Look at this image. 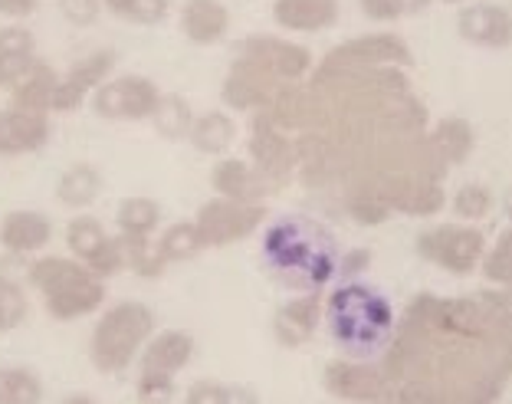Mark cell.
<instances>
[{
  "instance_id": "30bf717a",
  "label": "cell",
  "mask_w": 512,
  "mask_h": 404,
  "mask_svg": "<svg viewBox=\"0 0 512 404\" xmlns=\"http://www.w3.org/2000/svg\"><path fill=\"white\" fill-rule=\"evenodd\" d=\"M161 99L158 86L145 76H122L112 79V83H102L92 96V109L102 119H151Z\"/></svg>"
},
{
  "instance_id": "bcb514c9",
  "label": "cell",
  "mask_w": 512,
  "mask_h": 404,
  "mask_svg": "<svg viewBox=\"0 0 512 404\" xmlns=\"http://www.w3.org/2000/svg\"><path fill=\"white\" fill-rule=\"evenodd\" d=\"M430 0H404V14H424Z\"/></svg>"
},
{
  "instance_id": "cb8c5ba5",
  "label": "cell",
  "mask_w": 512,
  "mask_h": 404,
  "mask_svg": "<svg viewBox=\"0 0 512 404\" xmlns=\"http://www.w3.org/2000/svg\"><path fill=\"white\" fill-rule=\"evenodd\" d=\"M194 355V339L188 332H161V336L151 339V345L142 355V368L148 372H181L184 365L191 362Z\"/></svg>"
},
{
  "instance_id": "60d3db41",
  "label": "cell",
  "mask_w": 512,
  "mask_h": 404,
  "mask_svg": "<svg viewBox=\"0 0 512 404\" xmlns=\"http://www.w3.org/2000/svg\"><path fill=\"white\" fill-rule=\"evenodd\" d=\"M486 299V306L493 309L496 319L512 332V286H499V290H483L480 293Z\"/></svg>"
},
{
  "instance_id": "ffe728a7",
  "label": "cell",
  "mask_w": 512,
  "mask_h": 404,
  "mask_svg": "<svg viewBox=\"0 0 512 404\" xmlns=\"http://www.w3.org/2000/svg\"><path fill=\"white\" fill-rule=\"evenodd\" d=\"M230 27V10L220 0H184L181 7V30L197 46H211L224 40Z\"/></svg>"
},
{
  "instance_id": "d6986e66",
  "label": "cell",
  "mask_w": 512,
  "mask_h": 404,
  "mask_svg": "<svg viewBox=\"0 0 512 404\" xmlns=\"http://www.w3.org/2000/svg\"><path fill=\"white\" fill-rule=\"evenodd\" d=\"M339 0H276L273 20L283 30L319 33L339 23Z\"/></svg>"
},
{
  "instance_id": "8d00e7d4",
  "label": "cell",
  "mask_w": 512,
  "mask_h": 404,
  "mask_svg": "<svg viewBox=\"0 0 512 404\" xmlns=\"http://www.w3.org/2000/svg\"><path fill=\"white\" fill-rule=\"evenodd\" d=\"M23 316H27V296H23V286H0V332L20 326Z\"/></svg>"
},
{
  "instance_id": "7bdbcfd3",
  "label": "cell",
  "mask_w": 512,
  "mask_h": 404,
  "mask_svg": "<svg viewBox=\"0 0 512 404\" xmlns=\"http://www.w3.org/2000/svg\"><path fill=\"white\" fill-rule=\"evenodd\" d=\"M362 10L371 20H398L404 17V0H362Z\"/></svg>"
},
{
  "instance_id": "4fadbf2b",
  "label": "cell",
  "mask_w": 512,
  "mask_h": 404,
  "mask_svg": "<svg viewBox=\"0 0 512 404\" xmlns=\"http://www.w3.org/2000/svg\"><path fill=\"white\" fill-rule=\"evenodd\" d=\"M283 86H289V83L234 60L230 76L224 79V102L230 109H240V112H260L279 96Z\"/></svg>"
},
{
  "instance_id": "ee69618b",
  "label": "cell",
  "mask_w": 512,
  "mask_h": 404,
  "mask_svg": "<svg viewBox=\"0 0 512 404\" xmlns=\"http://www.w3.org/2000/svg\"><path fill=\"white\" fill-rule=\"evenodd\" d=\"M371 263V253L368 250H352L345 253V257H339V273L335 276H345V280H355L358 273H365Z\"/></svg>"
},
{
  "instance_id": "d4e9b609",
  "label": "cell",
  "mask_w": 512,
  "mask_h": 404,
  "mask_svg": "<svg viewBox=\"0 0 512 404\" xmlns=\"http://www.w3.org/2000/svg\"><path fill=\"white\" fill-rule=\"evenodd\" d=\"M234 135H237V125L230 115L224 112H204V115H197L194 125H191V145L197 148V152H204V155H220V152H227L230 142H234Z\"/></svg>"
},
{
  "instance_id": "e0dca14e",
  "label": "cell",
  "mask_w": 512,
  "mask_h": 404,
  "mask_svg": "<svg viewBox=\"0 0 512 404\" xmlns=\"http://www.w3.org/2000/svg\"><path fill=\"white\" fill-rule=\"evenodd\" d=\"M211 184L220 198H234V201H253V204H263V198H270L276 191L273 181H266L260 171L247 161L240 158H227L220 161L211 175Z\"/></svg>"
},
{
  "instance_id": "5b68a950",
  "label": "cell",
  "mask_w": 512,
  "mask_h": 404,
  "mask_svg": "<svg viewBox=\"0 0 512 404\" xmlns=\"http://www.w3.org/2000/svg\"><path fill=\"white\" fill-rule=\"evenodd\" d=\"M151 329H155V313L142 303H119L112 306L106 316L99 319V326L92 329V365L99 372H125L128 362L135 359V352L148 342Z\"/></svg>"
},
{
  "instance_id": "1f68e13d",
  "label": "cell",
  "mask_w": 512,
  "mask_h": 404,
  "mask_svg": "<svg viewBox=\"0 0 512 404\" xmlns=\"http://www.w3.org/2000/svg\"><path fill=\"white\" fill-rule=\"evenodd\" d=\"M483 276L496 286H512V227L503 230L493 250L483 253Z\"/></svg>"
},
{
  "instance_id": "4dcf8cb0",
  "label": "cell",
  "mask_w": 512,
  "mask_h": 404,
  "mask_svg": "<svg viewBox=\"0 0 512 404\" xmlns=\"http://www.w3.org/2000/svg\"><path fill=\"white\" fill-rule=\"evenodd\" d=\"M106 240H109V237H106V230H102V224L96 221V217H76V221L66 227V244H69V250H73L83 263H86L102 244H106Z\"/></svg>"
},
{
  "instance_id": "484cf974",
  "label": "cell",
  "mask_w": 512,
  "mask_h": 404,
  "mask_svg": "<svg viewBox=\"0 0 512 404\" xmlns=\"http://www.w3.org/2000/svg\"><path fill=\"white\" fill-rule=\"evenodd\" d=\"M102 191V175L92 165H73L56 184V194L66 207H86Z\"/></svg>"
},
{
  "instance_id": "74e56055",
  "label": "cell",
  "mask_w": 512,
  "mask_h": 404,
  "mask_svg": "<svg viewBox=\"0 0 512 404\" xmlns=\"http://www.w3.org/2000/svg\"><path fill=\"white\" fill-rule=\"evenodd\" d=\"M0 56H10V60H33V33L23 27H4L0 30Z\"/></svg>"
},
{
  "instance_id": "f35d334b",
  "label": "cell",
  "mask_w": 512,
  "mask_h": 404,
  "mask_svg": "<svg viewBox=\"0 0 512 404\" xmlns=\"http://www.w3.org/2000/svg\"><path fill=\"white\" fill-rule=\"evenodd\" d=\"M171 395H174V382L168 372H148V368H142V378H138V398L168 401Z\"/></svg>"
},
{
  "instance_id": "f6af8a7d",
  "label": "cell",
  "mask_w": 512,
  "mask_h": 404,
  "mask_svg": "<svg viewBox=\"0 0 512 404\" xmlns=\"http://www.w3.org/2000/svg\"><path fill=\"white\" fill-rule=\"evenodd\" d=\"M37 7V0H0V14H10V17H23Z\"/></svg>"
},
{
  "instance_id": "f546056e",
  "label": "cell",
  "mask_w": 512,
  "mask_h": 404,
  "mask_svg": "<svg viewBox=\"0 0 512 404\" xmlns=\"http://www.w3.org/2000/svg\"><path fill=\"white\" fill-rule=\"evenodd\" d=\"M40 378L27 368H0V404H37Z\"/></svg>"
},
{
  "instance_id": "7dc6e473",
  "label": "cell",
  "mask_w": 512,
  "mask_h": 404,
  "mask_svg": "<svg viewBox=\"0 0 512 404\" xmlns=\"http://www.w3.org/2000/svg\"><path fill=\"white\" fill-rule=\"evenodd\" d=\"M503 211H506V217H509V221H512V188L503 194Z\"/></svg>"
},
{
  "instance_id": "4316f807",
  "label": "cell",
  "mask_w": 512,
  "mask_h": 404,
  "mask_svg": "<svg viewBox=\"0 0 512 404\" xmlns=\"http://www.w3.org/2000/svg\"><path fill=\"white\" fill-rule=\"evenodd\" d=\"M151 122H155V129L165 135V138L178 142V138H188L191 135L194 112L188 106V99H181V96H161L155 112H151Z\"/></svg>"
},
{
  "instance_id": "d6a6232c",
  "label": "cell",
  "mask_w": 512,
  "mask_h": 404,
  "mask_svg": "<svg viewBox=\"0 0 512 404\" xmlns=\"http://www.w3.org/2000/svg\"><path fill=\"white\" fill-rule=\"evenodd\" d=\"M453 211L463 221H483L486 214L493 211V191L486 184H463V188L453 194Z\"/></svg>"
},
{
  "instance_id": "7a4b0ae2",
  "label": "cell",
  "mask_w": 512,
  "mask_h": 404,
  "mask_svg": "<svg viewBox=\"0 0 512 404\" xmlns=\"http://www.w3.org/2000/svg\"><path fill=\"white\" fill-rule=\"evenodd\" d=\"M263 260L289 290L319 293L339 273V247L322 224L309 217H283L266 227Z\"/></svg>"
},
{
  "instance_id": "f1b7e54d",
  "label": "cell",
  "mask_w": 512,
  "mask_h": 404,
  "mask_svg": "<svg viewBox=\"0 0 512 404\" xmlns=\"http://www.w3.org/2000/svg\"><path fill=\"white\" fill-rule=\"evenodd\" d=\"M161 221V207L148 198H128L119 207V230L128 237H151Z\"/></svg>"
},
{
  "instance_id": "ac0fdd59",
  "label": "cell",
  "mask_w": 512,
  "mask_h": 404,
  "mask_svg": "<svg viewBox=\"0 0 512 404\" xmlns=\"http://www.w3.org/2000/svg\"><path fill=\"white\" fill-rule=\"evenodd\" d=\"M46 138H50V122H46L43 112H0V155L37 152L46 145Z\"/></svg>"
},
{
  "instance_id": "52a82bcc",
  "label": "cell",
  "mask_w": 512,
  "mask_h": 404,
  "mask_svg": "<svg viewBox=\"0 0 512 404\" xmlns=\"http://www.w3.org/2000/svg\"><path fill=\"white\" fill-rule=\"evenodd\" d=\"M234 60L283 79V83H302V79L312 73V53L306 46L279 40V37H266V33L240 40Z\"/></svg>"
},
{
  "instance_id": "44dd1931",
  "label": "cell",
  "mask_w": 512,
  "mask_h": 404,
  "mask_svg": "<svg viewBox=\"0 0 512 404\" xmlns=\"http://www.w3.org/2000/svg\"><path fill=\"white\" fill-rule=\"evenodd\" d=\"M56 86H60V76L53 73L50 66L33 60L23 76L17 79L14 92H10V109H23V112H50L53 109V96H56Z\"/></svg>"
},
{
  "instance_id": "5bb4252c",
  "label": "cell",
  "mask_w": 512,
  "mask_h": 404,
  "mask_svg": "<svg viewBox=\"0 0 512 404\" xmlns=\"http://www.w3.org/2000/svg\"><path fill=\"white\" fill-rule=\"evenodd\" d=\"M460 37L486 50H506L512 46V14L499 4H470L457 17Z\"/></svg>"
},
{
  "instance_id": "e575fe53",
  "label": "cell",
  "mask_w": 512,
  "mask_h": 404,
  "mask_svg": "<svg viewBox=\"0 0 512 404\" xmlns=\"http://www.w3.org/2000/svg\"><path fill=\"white\" fill-rule=\"evenodd\" d=\"M188 401L191 404H230V401H253V395L240 388L217 385V382H197L188 388Z\"/></svg>"
},
{
  "instance_id": "b9f144b4",
  "label": "cell",
  "mask_w": 512,
  "mask_h": 404,
  "mask_svg": "<svg viewBox=\"0 0 512 404\" xmlns=\"http://www.w3.org/2000/svg\"><path fill=\"white\" fill-rule=\"evenodd\" d=\"M23 276L30 280V263H23V253L0 260V286H23Z\"/></svg>"
},
{
  "instance_id": "83f0119b",
  "label": "cell",
  "mask_w": 512,
  "mask_h": 404,
  "mask_svg": "<svg viewBox=\"0 0 512 404\" xmlns=\"http://www.w3.org/2000/svg\"><path fill=\"white\" fill-rule=\"evenodd\" d=\"M207 244L201 237V230H197V224H174L165 230V237L158 240V250L161 257H165L168 263H181V260H191L197 257Z\"/></svg>"
},
{
  "instance_id": "6da1fadb",
  "label": "cell",
  "mask_w": 512,
  "mask_h": 404,
  "mask_svg": "<svg viewBox=\"0 0 512 404\" xmlns=\"http://www.w3.org/2000/svg\"><path fill=\"white\" fill-rule=\"evenodd\" d=\"M378 365L391 401L490 404L512 378V332L480 293H421L407 303Z\"/></svg>"
},
{
  "instance_id": "9c48e42d",
  "label": "cell",
  "mask_w": 512,
  "mask_h": 404,
  "mask_svg": "<svg viewBox=\"0 0 512 404\" xmlns=\"http://www.w3.org/2000/svg\"><path fill=\"white\" fill-rule=\"evenodd\" d=\"M250 158L253 168L260 171L266 181H273V188L279 191L283 184L296 175V145L293 135L276 129L263 112H253L250 122Z\"/></svg>"
},
{
  "instance_id": "2e32d148",
  "label": "cell",
  "mask_w": 512,
  "mask_h": 404,
  "mask_svg": "<svg viewBox=\"0 0 512 404\" xmlns=\"http://www.w3.org/2000/svg\"><path fill=\"white\" fill-rule=\"evenodd\" d=\"M322 319V299L319 293H302L299 299H289L286 306L276 309L273 316V336L286 349H299L316 336V326Z\"/></svg>"
},
{
  "instance_id": "277c9868",
  "label": "cell",
  "mask_w": 512,
  "mask_h": 404,
  "mask_svg": "<svg viewBox=\"0 0 512 404\" xmlns=\"http://www.w3.org/2000/svg\"><path fill=\"white\" fill-rule=\"evenodd\" d=\"M30 283L46 296V309L56 319L89 316L106 299L102 276L92 273L86 263H73L66 257H46L30 263Z\"/></svg>"
},
{
  "instance_id": "3957f363",
  "label": "cell",
  "mask_w": 512,
  "mask_h": 404,
  "mask_svg": "<svg viewBox=\"0 0 512 404\" xmlns=\"http://www.w3.org/2000/svg\"><path fill=\"white\" fill-rule=\"evenodd\" d=\"M329 332L335 345L352 359H378L394 336V309L375 286L345 280L332 290L325 303Z\"/></svg>"
},
{
  "instance_id": "7402d4cb",
  "label": "cell",
  "mask_w": 512,
  "mask_h": 404,
  "mask_svg": "<svg viewBox=\"0 0 512 404\" xmlns=\"http://www.w3.org/2000/svg\"><path fill=\"white\" fill-rule=\"evenodd\" d=\"M50 237H53V224L40 211H14L0 224V244L10 253H33L50 244Z\"/></svg>"
},
{
  "instance_id": "8fae6325",
  "label": "cell",
  "mask_w": 512,
  "mask_h": 404,
  "mask_svg": "<svg viewBox=\"0 0 512 404\" xmlns=\"http://www.w3.org/2000/svg\"><path fill=\"white\" fill-rule=\"evenodd\" d=\"M322 385L342 401H391L388 378L375 359H342L329 362L322 372Z\"/></svg>"
},
{
  "instance_id": "d590c367",
  "label": "cell",
  "mask_w": 512,
  "mask_h": 404,
  "mask_svg": "<svg viewBox=\"0 0 512 404\" xmlns=\"http://www.w3.org/2000/svg\"><path fill=\"white\" fill-rule=\"evenodd\" d=\"M86 267L96 273V276H115L125 267V250H122V240L119 237H109L92 257L86 260Z\"/></svg>"
},
{
  "instance_id": "7c38bea8",
  "label": "cell",
  "mask_w": 512,
  "mask_h": 404,
  "mask_svg": "<svg viewBox=\"0 0 512 404\" xmlns=\"http://www.w3.org/2000/svg\"><path fill=\"white\" fill-rule=\"evenodd\" d=\"M322 63L332 66H414V53L394 33H368V37L345 40L342 46L325 53Z\"/></svg>"
},
{
  "instance_id": "c3c4849f",
  "label": "cell",
  "mask_w": 512,
  "mask_h": 404,
  "mask_svg": "<svg viewBox=\"0 0 512 404\" xmlns=\"http://www.w3.org/2000/svg\"><path fill=\"white\" fill-rule=\"evenodd\" d=\"M444 4H463V0H444Z\"/></svg>"
},
{
  "instance_id": "836d02e7",
  "label": "cell",
  "mask_w": 512,
  "mask_h": 404,
  "mask_svg": "<svg viewBox=\"0 0 512 404\" xmlns=\"http://www.w3.org/2000/svg\"><path fill=\"white\" fill-rule=\"evenodd\" d=\"M106 7L132 23H145V27L168 17V0H106Z\"/></svg>"
},
{
  "instance_id": "8992f818",
  "label": "cell",
  "mask_w": 512,
  "mask_h": 404,
  "mask_svg": "<svg viewBox=\"0 0 512 404\" xmlns=\"http://www.w3.org/2000/svg\"><path fill=\"white\" fill-rule=\"evenodd\" d=\"M417 253L453 276H467L483 263L486 237L476 227H430L417 237Z\"/></svg>"
},
{
  "instance_id": "ab89813d",
  "label": "cell",
  "mask_w": 512,
  "mask_h": 404,
  "mask_svg": "<svg viewBox=\"0 0 512 404\" xmlns=\"http://www.w3.org/2000/svg\"><path fill=\"white\" fill-rule=\"evenodd\" d=\"M60 10L73 27H92L99 20V0H60Z\"/></svg>"
},
{
  "instance_id": "603a6c76",
  "label": "cell",
  "mask_w": 512,
  "mask_h": 404,
  "mask_svg": "<svg viewBox=\"0 0 512 404\" xmlns=\"http://www.w3.org/2000/svg\"><path fill=\"white\" fill-rule=\"evenodd\" d=\"M427 142L447 168H457L473 155L476 135H473V125L467 119H460V115H447V119H440L434 129L427 132Z\"/></svg>"
},
{
  "instance_id": "ba28073f",
  "label": "cell",
  "mask_w": 512,
  "mask_h": 404,
  "mask_svg": "<svg viewBox=\"0 0 512 404\" xmlns=\"http://www.w3.org/2000/svg\"><path fill=\"white\" fill-rule=\"evenodd\" d=\"M266 221V207L253 201H234V198H214L197 211V230H201L207 247L237 244L250 237L256 227Z\"/></svg>"
},
{
  "instance_id": "9a60e30c",
  "label": "cell",
  "mask_w": 512,
  "mask_h": 404,
  "mask_svg": "<svg viewBox=\"0 0 512 404\" xmlns=\"http://www.w3.org/2000/svg\"><path fill=\"white\" fill-rule=\"evenodd\" d=\"M112 66H115V53H109V50L92 53V56H86V60H79L73 66V73H69L66 79H60V86H56L53 112H73V109L83 106V99L89 96V92L106 83Z\"/></svg>"
}]
</instances>
